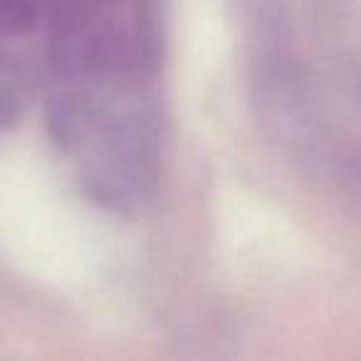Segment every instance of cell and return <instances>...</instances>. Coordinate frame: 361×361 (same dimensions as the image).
I'll use <instances>...</instances> for the list:
<instances>
[{
    "label": "cell",
    "mask_w": 361,
    "mask_h": 361,
    "mask_svg": "<svg viewBox=\"0 0 361 361\" xmlns=\"http://www.w3.org/2000/svg\"><path fill=\"white\" fill-rule=\"evenodd\" d=\"M35 23V0H0V30L23 32Z\"/></svg>",
    "instance_id": "obj_1"
}]
</instances>
